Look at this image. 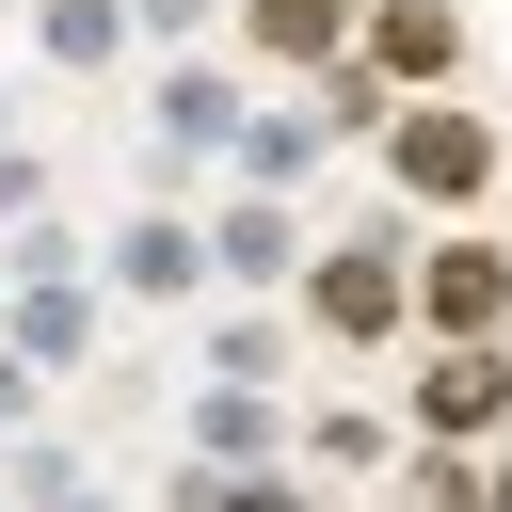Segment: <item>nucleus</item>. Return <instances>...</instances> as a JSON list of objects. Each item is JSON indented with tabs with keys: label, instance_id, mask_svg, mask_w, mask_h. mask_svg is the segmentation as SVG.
I'll list each match as a JSON object with an SVG mask.
<instances>
[{
	"label": "nucleus",
	"instance_id": "9b49d317",
	"mask_svg": "<svg viewBox=\"0 0 512 512\" xmlns=\"http://www.w3.org/2000/svg\"><path fill=\"white\" fill-rule=\"evenodd\" d=\"M448 48H464V16H448V0H384V16H368V64H384V80H432Z\"/></svg>",
	"mask_w": 512,
	"mask_h": 512
},
{
	"label": "nucleus",
	"instance_id": "4468645a",
	"mask_svg": "<svg viewBox=\"0 0 512 512\" xmlns=\"http://www.w3.org/2000/svg\"><path fill=\"white\" fill-rule=\"evenodd\" d=\"M176 512H288L272 464H176Z\"/></svg>",
	"mask_w": 512,
	"mask_h": 512
},
{
	"label": "nucleus",
	"instance_id": "20e7f679",
	"mask_svg": "<svg viewBox=\"0 0 512 512\" xmlns=\"http://www.w3.org/2000/svg\"><path fill=\"white\" fill-rule=\"evenodd\" d=\"M144 128H160V176H192V160L240 144V80H224V64H176V80L144 96Z\"/></svg>",
	"mask_w": 512,
	"mask_h": 512
},
{
	"label": "nucleus",
	"instance_id": "0eeeda50",
	"mask_svg": "<svg viewBox=\"0 0 512 512\" xmlns=\"http://www.w3.org/2000/svg\"><path fill=\"white\" fill-rule=\"evenodd\" d=\"M112 288H128V304H192V288H208V224H176V208H144V224L112 240Z\"/></svg>",
	"mask_w": 512,
	"mask_h": 512
},
{
	"label": "nucleus",
	"instance_id": "423d86ee",
	"mask_svg": "<svg viewBox=\"0 0 512 512\" xmlns=\"http://www.w3.org/2000/svg\"><path fill=\"white\" fill-rule=\"evenodd\" d=\"M208 272H224V288H272V272H304V224H288V192H224V208H208Z\"/></svg>",
	"mask_w": 512,
	"mask_h": 512
},
{
	"label": "nucleus",
	"instance_id": "f257e3e1",
	"mask_svg": "<svg viewBox=\"0 0 512 512\" xmlns=\"http://www.w3.org/2000/svg\"><path fill=\"white\" fill-rule=\"evenodd\" d=\"M304 320H320V336H352V352H368V336H400V320H416L400 240H384V224H368V240H336V256L304 272Z\"/></svg>",
	"mask_w": 512,
	"mask_h": 512
},
{
	"label": "nucleus",
	"instance_id": "dca6fc26",
	"mask_svg": "<svg viewBox=\"0 0 512 512\" xmlns=\"http://www.w3.org/2000/svg\"><path fill=\"white\" fill-rule=\"evenodd\" d=\"M128 32H160V48H192V32H208V0H128Z\"/></svg>",
	"mask_w": 512,
	"mask_h": 512
},
{
	"label": "nucleus",
	"instance_id": "6ab92c4d",
	"mask_svg": "<svg viewBox=\"0 0 512 512\" xmlns=\"http://www.w3.org/2000/svg\"><path fill=\"white\" fill-rule=\"evenodd\" d=\"M32 512H96V496H80V480H64V496H32Z\"/></svg>",
	"mask_w": 512,
	"mask_h": 512
},
{
	"label": "nucleus",
	"instance_id": "2eb2a0df",
	"mask_svg": "<svg viewBox=\"0 0 512 512\" xmlns=\"http://www.w3.org/2000/svg\"><path fill=\"white\" fill-rule=\"evenodd\" d=\"M416 512H480V464H448V448H432V464H416Z\"/></svg>",
	"mask_w": 512,
	"mask_h": 512
},
{
	"label": "nucleus",
	"instance_id": "f3484780",
	"mask_svg": "<svg viewBox=\"0 0 512 512\" xmlns=\"http://www.w3.org/2000/svg\"><path fill=\"white\" fill-rule=\"evenodd\" d=\"M0 208H32V144H16V112H0Z\"/></svg>",
	"mask_w": 512,
	"mask_h": 512
},
{
	"label": "nucleus",
	"instance_id": "7ed1b4c3",
	"mask_svg": "<svg viewBox=\"0 0 512 512\" xmlns=\"http://www.w3.org/2000/svg\"><path fill=\"white\" fill-rule=\"evenodd\" d=\"M496 416H512V352H496V336H448V352H432V384H416V432H432V448H464V432H496Z\"/></svg>",
	"mask_w": 512,
	"mask_h": 512
},
{
	"label": "nucleus",
	"instance_id": "f03ea898",
	"mask_svg": "<svg viewBox=\"0 0 512 512\" xmlns=\"http://www.w3.org/2000/svg\"><path fill=\"white\" fill-rule=\"evenodd\" d=\"M384 160H400V192H432V208H464V192L496 176V128L432 96V112H400V128H384Z\"/></svg>",
	"mask_w": 512,
	"mask_h": 512
},
{
	"label": "nucleus",
	"instance_id": "6e6552de",
	"mask_svg": "<svg viewBox=\"0 0 512 512\" xmlns=\"http://www.w3.org/2000/svg\"><path fill=\"white\" fill-rule=\"evenodd\" d=\"M0 336H16L32 368H80V352H96V288H80V272H16V320H0Z\"/></svg>",
	"mask_w": 512,
	"mask_h": 512
},
{
	"label": "nucleus",
	"instance_id": "a211bd4d",
	"mask_svg": "<svg viewBox=\"0 0 512 512\" xmlns=\"http://www.w3.org/2000/svg\"><path fill=\"white\" fill-rule=\"evenodd\" d=\"M0 416H32V352L16 336H0Z\"/></svg>",
	"mask_w": 512,
	"mask_h": 512
},
{
	"label": "nucleus",
	"instance_id": "9d476101",
	"mask_svg": "<svg viewBox=\"0 0 512 512\" xmlns=\"http://www.w3.org/2000/svg\"><path fill=\"white\" fill-rule=\"evenodd\" d=\"M32 48L64 80H96V64H128V0H32Z\"/></svg>",
	"mask_w": 512,
	"mask_h": 512
},
{
	"label": "nucleus",
	"instance_id": "39448f33",
	"mask_svg": "<svg viewBox=\"0 0 512 512\" xmlns=\"http://www.w3.org/2000/svg\"><path fill=\"white\" fill-rule=\"evenodd\" d=\"M416 320H432V336H496V320H512V256H496V240L416 256Z\"/></svg>",
	"mask_w": 512,
	"mask_h": 512
},
{
	"label": "nucleus",
	"instance_id": "f8f14e48",
	"mask_svg": "<svg viewBox=\"0 0 512 512\" xmlns=\"http://www.w3.org/2000/svg\"><path fill=\"white\" fill-rule=\"evenodd\" d=\"M240 32H256L272 64H336V48H352V0H240Z\"/></svg>",
	"mask_w": 512,
	"mask_h": 512
},
{
	"label": "nucleus",
	"instance_id": "ddd939ff",
	"mask_svg": "<svg viewBox=\"0 0 512 512\" xmlns=\"http://www.w3.org/2000/svg\"><path fill=\"white\" fill-rule=\"evenodd\" d=\"M192 464H272V400L256 384H208L192 400Z\"/></svg>",
	"mask_w": 512,
	"mask_h": 512
},
{
	"label": "nucleus",
	"instance_id": "1a4fd4ad",
	"mask_svg": "<svg viewBox=\"0 0 512 512\" xmlns=\"http://www.w3.org/2000/svg\"><path fill=\"white\" fill-rule=\"evenodd\" d=\"M320 144H336V128H320V96H304V112H240V144H224V160H240V192H304V176H320Z\"/></svg>",
	"mask_w": 512,
	"mask_h": 512
}]
</instances>
